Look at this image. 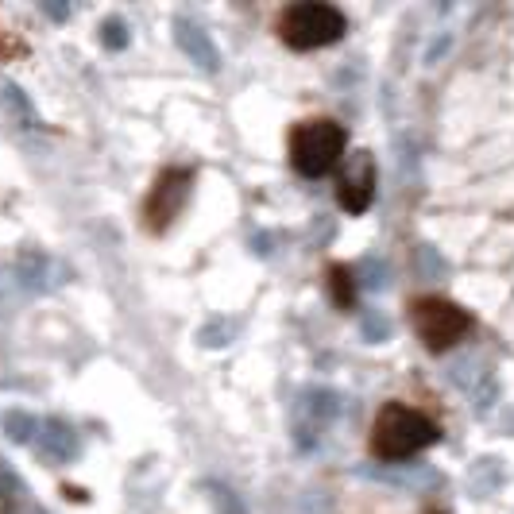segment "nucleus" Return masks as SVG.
<instances>
[{
  "mask_svg": "<svg viewBox=\"0 0 514 514\" xmlns=\"http://www.w3.org/2000/svg\"><path fill=\"white\" fill-rule=\"evenodd\" d=\"M337 198L348 213H364L375 198V159L368 151L352 155V163L344 167L341 186H337Z\"/></svg>",
  "mask_w": 514,
  "mask_h": 514,
  "instance_id": "0eeeda50",
  "label": "nucleus"
},
{
  "mask_svg": "<svg viewBox=\"0 0 514 514\" xmlns=\"http://www.w3.org/2000/svg\"><path fill=\"white\" fill-rule=\"evenodd\" d=\"M174 43L186 51V58L201 66V70H209V74H217L221 70V51H217V43L198 28V24H190V20H174Z\"/></svg>",
  "mask_w": 514,
  "mask_h": 514,
  "instance_id": "1a4fd4ad",
  "label": "nucleus"
},
{
  "mask_svg": "<svg viewBox=\"0 0 514 514\" xmlns=\"http://www.w3.org/2000/svg\"><path fill=\"white\" fill-rule=\"evenodd\" d=\"M201 491H205V499H209V507L217 514H252L248 511V503L232 491L229 484H221V480H205L201 484Z\"/></svg>",
  "mask_w": 514,
  "mask_h": 514,
  "instance_id": "f8f14e48",
  "label": "nucleus"
},
{
  "mask_svg": "<svg viewBox=\"0 0 514 514\" xmlns=\"http://www.w3.org/2000/svg\"><path fill=\"white\" fill-rule=\"evenodd\" d=\"M4 433L16 441V445H35V433H39V422L24 414V410H12L8 418H4Z\"/></svg>",
  "mask_w": 514,
  "mask_h": 514,
  "instance_id": "ddd939ff",
  "label": "nucleus"
},
{
  "mask_svg": "<svg viewBox=\"0 0 514 514\" xmlns=\"http://www.w3.org/2000/svg\"><path fill=\"white\" fill-rule=\"evenodd\" d=\"M337 418H341V395L337 391H329V387H302L298 406H294V445L302 453H310Z\"/></svg>",
  "mask_w": 514,
  "mask_h": 514,
  "instance_id": "20e7f679",
  "label": "nucleus"
},
{
  "mask_svg": "<svg viewBox=\"0 0 514 514\" xmlns=\"http://www.w3.org/2000/svg\"><path fill=\"white\" fill-rule=\"evenodd\" d=\"M101 43L113 47V51H124V47H128V28H124V20H105V24H101Z\"/></svg>",
  "mask_w": 514,
  "mask_h": 514,
  "instance_id": "f3484780",
  "label": "nucleus"
},
{
  "mask_svg": "<svg viewBox=\"0 0 514 514\" xmlns=\"http://www.w3.org/2000/svg\"><path fill=\"white\" fill-rule=\"evenodd\" d=\"M344 143H348V136L337 120H306L290 136V163L306 178H325L341 163Z\"/></svg>",
  "mask_w": 514,
  "mask_h": 514,
  "instance_id": "7ed1b4c3",
  "label": "nucleus"
},
{
  "mask_svg": "<svg viewBox=\"0 0 514 514\" xmlns=\"http://www.w3.org/2000/svg\"><path fill=\"white\" fill-rule=\"evenodd\" d=\"M0 101H4L8 113L20 120V128H39V113H35L31 97L16 82H0Z\"/></svg>",
  "mask_w": 514,
  "mask_h": 514,
  "instance_id": "9b49d317",
  "label": "nucleus"
},
{
  "mask_svg": "<svg viewBox=\"0 0 514 514\" xmlns=\"http://www.w3.org/2000/svg\"><path fill=\"white\" fill-rule=\"evenodd\" d=\"M225 333H229V325L217 321V325H205L198 337H201V344H213V348H217V344H225Z\"/></svg>",
  "mask_w": 514,
  "mask_h": 514,
  "instance_id": "aec40b11",
  "label": "nucleus"
},
{
  "mask_svg": "<svg viewBox=\"0 0 514 514\" xmlns=\"http://www.w3.org/2000/svg\"><path fill=\"white\" fill-rule=\"evenodd\" d=\"M360 329H364V337L372 344H383L391 337V317L383 314V310H364L360 314Z\"/></svg>",
  "mask_w": 514,
  "mask_h": 514,
  "instance_id": "4468645a",
  "label": "nucleus"
},
{
  "mask_svg": "<svg viewBox=\"0 0 514 514\" xmlns=\"http://www.w3.org/2000/svg\"><path fill=\"white\" fill-rule=\"evenodd\" d=\"M414 325H418L429 352H445L472 329V317H468V310H460L445 298H426L414 306Z\"/></svg>",
  "mask_w": 514,
  "mask_h": 514,
  "instance_id": "39448f33",
  "label": "nucleus"
},
{
  "mask_svg": "<svg viewBox=\"0 0 514 514\" xmlns=\"http://www.w3.org/2000/svg\"><path fill=\"white\" fill-rule=\"evenodd\" d=\"M20 495H24L20 476H16V472H12V468L0 460V499H8V503H12V499H20Z\"/></svg>",
  "mask_w": 514,
  "mask_h": 514,
  "instance_id": "a211bd4d",
  "label": "nucleus"
},
{
  "mask_svg": "<svg viewBox=\"0 0 514 514\" xmlns=\"http://www.w3.org/2000/svg\"><path fill=\"white\" fill-rule=\"evenodd\" d=\"M333 290H337V302L341 306H352V286H348V267H333Z\"/></svg>",
  "mask_w": 514,
  "mask_h": 514,
  "instance_id": "6ab92c4d",
  "label": "nucleus"
},
{
  "mask_svg": "<svg viewBox=\"0 0 514 514\" xmlns=\"http://www.w3.org/2000/svg\"><path fill=\"white\" fill-rule=\"evenodd\" d=\"M348 20H344L341 8L333 4H321V0H306V4H290L279 20V35H283L286 47L294 51H317V47H329L344 39Z\"/></svg>",
  "mask_w": 514,
  "mask_h": 514,
  "instance_id": "f03ea898",
  "label": "nucleus"
},
{
  "mask_svg": "<svg viewBox=\"0 0 514 514\" xmlns=\"http://www.w3.org/2000/svg\"><path fill=\"white\" fill-rule=\"evenodd\" d=\"M387 279H391V271H387L379 259H364V263H360V279H356V283H364L368 290H379V286H387Z\"/></svg>",
  "mask_w": 514,
  "mask_h": 514,
  "instance_id": "2eb2a0df",
  "label": "nucleus"
},
{
  "mask_svg": "<svg viewBox=\"0 0 514 514\" xmlns=\"http://www.w3.org/2000/svg\"><path fill=\"white\" fill-rule=\"evenodd\" d=\"M437 441V426L429 422L426 414L402 406V402H391L379 410L372 429V453L379 460H410L414 453H422Z\"/></svg>",
  "mask_w": 514,
  "mask_h": 514,
  "instance_id": "f257e3e1",
  "label": "nucleus"
},
{
  "mask_svg": "<svg viewBox=\"0 0 514 514\" xmlns=\"http://www.w3.org/2000/svg\"><path fill=\"white\" fill-rule=\"evenodd\" d=\"M190 182H194V174L190 171H163L159 174V182L151 186L147 205H143V221H147V229L163 232L174 217L182 213V205H186V198H190Z\"/></svg>",
  "mask_w": 514,
  "mask_h": 514,
  "instance_id": "423d86ee",
  "label": "nucleus"
},
{
  "mask_svg": "<svg viewBox=\"0 0 514 514\" xmlns=\"http://www.w3.org/2000/svg\"><path fill=\"white\" fill-rule=\"evenodd\" d=\"M43 12H47V16H55V20H66V16H70V8H66V4H43Z\"/></svg>",
  "mask_w": 514,
  "mask_h": 514,
  "instance_id": "412c9836",
  "label": "nucleus"
},
{
  "mask_svg": "<svg viewBox=\"0 0 514 514\" xmlns=\"http://www.w3.org/2000/svg\"><path fill=\"white\" fill-rule=\"evenodd\" d=\"M62 267H58L55 256H47V252H39V248H24L16 263H12V279L20 290H28V294H47V290H55L62 279Z\"/></svg>",
  "mask_w": 514,
  "mask_h": 514,
  "instance_id": "6e6552de",
  "label": "nucleus"
},
{
  "mask_svg": "<svg viewBox=\"0 0 514 514\" xmlns=\"http://www.w3.org/2000/svg\"><path fill=\"white\" fill-rule=\"evenodd\" d=\"M35 449L51 460V464H70V460L78 457V433L66 426V422H58V418H47V422H39Z\"/></svg>",
  "mask_w": 514,
  "mask_h": 514,
  "instance_id": "9d476101",
  "label": "nucleus"
},
{
  "mask_svg": "<svg viewBox=\"0 0 514 514\" xmlns=\"http://www.w3.org/2000/svg\"><path fill=\"white\" fill-rule=\"evenodd\" d=\"M418 271H422V279H441L445 275V259L437 256L429 244L418 248Z\"/></svg>",
  "mask_w": 514,
  "mask_h": 514,
  "instance_id": "dca6fc26",
  "label": "nucleus"
}]
</instances>
